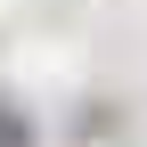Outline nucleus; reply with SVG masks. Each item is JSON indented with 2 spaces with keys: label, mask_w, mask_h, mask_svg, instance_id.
Returning <instances> with one entry per match:
<instances>
[{
  "label": "nucleus",
  "mask_w": 147,
  "mask_h": 147,
  "mask_svg": "<svg viewBox=\"0 0 147 147\" xmlns=\"http://www.w3.org/2000/svg\"><path fill=\"white\" fill-rule=\"evenodd\" d=\"M0 147H25V131H16V115H0Z\"/></svg>",
  "instance_id": "obj_1"
}]
</instances>
